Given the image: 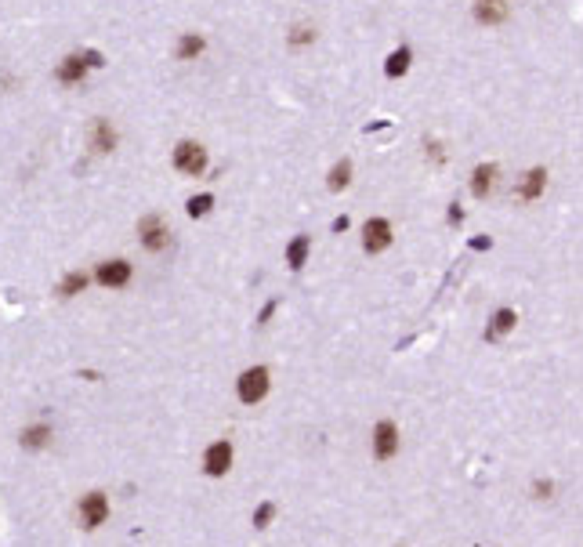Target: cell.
Returning <instances> with one entry per match:
<instances>
[{"instance_id":"12","label":"cell","mask_w":583,"mask_h":547,"mask_svg":"<svg viewBox=\"0 0 583 547\" xmlns=\"http://www.w3.org/2000/svg\"><path fill=\"white\" fill-rule=\"evenodd\" d=\"M493 182H497V167L493 163H482V167H475V178H471V193L482 199L493 189Z\"/></svg>"},{"instance_id":"24","label":"cell","mask_w":583,"mask_h":547,"mask_svg":"<svg viewBox=\"0 0 583 547\" xmlns=\"http://www.w3.org/2000/svg\"><path fill=\"white\" fill-rule=\"evenodd\" d=\"M275 308H279V301H269V304H264V308H261V323H269Z\"/></svg>"},{"instance_id":"11","label":"cell","mask_w":583,"mask_h":547,"mask_svg":"<svg viewBox=\"0 0 583 547\" xmlns=\"http://www.w3.org/2000/svg\"><path fill=\"white\" fill-rule=\"evenodd\" d=\"M514 323H518V315H514L511 308H500L497 315H493V326L486 330V341H497V337H504V334H511Z\"/></svg>"},{"instance_id":"4","label":"cell","mask_w":583,"mask_h":547,"mask_svg":"<svg viewBox=\"0 0 583 547\" xmlns=\"http://www.w3.org/2000/svg\"><path fill=\"white\" fill-rule=\"evenodd\" d=\"M138 236H142L145 250H163L167 247V225H163V218H156V214H149V218H142V225H138Z\"/></svg>"},{"instance_id":"13","label":"cell","mask_w":583,"mask_h":547,"mask_svg":"<svg viewBox=\"0 0 583 547\" xmlns=\"http://www.w3.org/2000/svg\"><path fill=\"white\" fill-rule=\"evenodd\" d=\"M543 185H547V171H543V167H532V171L525 174V185H522V193H518V196H522V199H536V196L543 193Z\"/></svg>"},{"instance_id":"21","label":"cell","mask_w":583,"mask_h":547,"mask_svg":"<svg viewBox=\"0 0 583 547\" xmlns=\"http://www.w3.org/2000/svg\"><path fill=\"white\" fill-rule=\"evenodd\" d=\"M214 207V196L210 193H203V196H193L188 199V214H193V218H203V214H207Z\"/></svg>"},{"instance_id":"14","label":"cell","mask_w":583,"mask_h":547,"mask_svg":"<svg viewBox=\"0 0 583 547\" xmlns=\"http://www.w3.org/2000/svg\"><path fill=\"white\" fill-rule=\"evenodd\" d=\"M308 247H312V239H308V236H297L294 243L286 247V265H290V269H301L304 258H308Z\"/></svg>"},{"instance_id":"19","label":"cell","mask_w":583,"mask_h":547,"mask_svg":"<svg viewBox=\"0 0 583 547\" xmlns=\"http://www.w3.org/2000/svg\"><path fill=\"white\" fill-rule=\"evenodd\" d=\"M203 51V36L199 33H185L182 44H177V58H196Z\"/></svg>"},{"instance_id":"22","label":"cell","mask_w":583,"mask_h":547,"mask_svg":"<svg viewBox=\"0 0 583 547\" xmlns=\"http://www.w3.org/2000/svg\"><path fill=\"white\" fill-rule=\"evenodd\" d=\"M272 515H275V504H261V507H258V515H253V526L264 529V526L272 522Z\"/></svg>"},{"instance_id":"10","label":"cell","mask_w":583,"mask_h":547,"mask_svg":"<svg viewBox=\"0 0 583 547\" xmlns=\"http://www.w3.org/2000/svg\"><path fill=\"white\" fill-rule=\"evenodd\" d=\"M84 76H87V62H84V55L62 58V66H58V80H62V84H76V80H84Z\"/></svg>"},{"instance_id":"23","label":"cell","mask_w":583,"mask_h":547,"mask_svg":"<svg viewBox=\"0 0 583 547\" xmlns=\"http://www.w3.org/2000/svg\"><path fill=\"white\" fill-rule=\"evenodd\" d=\"M312 36H315L312 29H304V25H297V29H294V33H290V44H308V40H312Z\"/></svg>"},{"instance_id":"6","label":"cell","mask_w":583,"mask_h":547,"mask_svg":"<svg viewBox=\"0 0 583 547\" xmlns=\"http://www.w3.org/2000/svg\"><path fill=\"white\" fill-rule=\"evenodd\" d=\"M228 464H232V446H228V442H214V446L207 450V457H203V472L214 475V478L225 475Z\"/></svg>"},{"instance_id":"9","label":"cell","mask_w":583,"mask_h":547,"mask_svg":"<svg viewBox=\"0 0 583 547\" xmlns=\"http://www.w3.org/2000/svg\"><path fill=\"white\" fill-rule=\"evenodd\" d=\"M127 279H131V265H127V261H106V265H98V283H101V287H123Z\"/></svg>"},{"instance_id":"15","label":"cell","mask_w":583,"mask_h":547,"mask_svg":"<svg viewBox=\"0 0 583 547\" xmlns=\"http://www.w3.org/2000/svg\"><path fill=\"white\" fill-rule=\"evenodd\" d=\"M410 47H399V51H391V55H388V62H384V73L388 76H402L406 69H410Z\"/></svg>"},{"instance_id":"18","label":"cell","mask_w":583,"mask_h":547,"mask_svg":"<svg viewBox=\"0 0 583 547\" xmlns=\"http://www.w3.org/2000/svg\"><path fill=\"white\" fill-rule=\"evenodd\" d=\"M84 287H87V276L84 272H69L66 279H62V287H58V297H73V294H80Z\"/></svg>"},{"instance_id":"20","label":"cell","mask_w":583,"mask_h":547,"mask_svg":"<svg viewBox=\"0 0 583 547\" xmlns=\"http://www.w3.org/2000/svg\"><path fill=\"white\" fill-rule=\"evenodd\" d=\"M112 145H116V134L109 131L106 120H98V123H95V149H98V152H109Z\"/></svg>"},{"instance_id":"5","label":"cell","mask_w":583,"mask_h":547,"mask_svg":"<svg viewBox=\"0 0 583 547\" xmlns=\"http://www.w3.org/2000/svg\"><path fill=\"white\" fill-rule=\"evenodd\" d=\"M80 515H84V526H87V529H98V526L109 518V500L101 497V493H87V497L80 500Z\"/></svg>"},{"instance_id":"1","label":"cell","mask_w":583,"mask_h":547,"mask_svg":"<svg viewBox=\"0 0 583 547\" xmlns=\"http://www.w3.org/2000/svg\"><path fill=\"white\" fill-rule=\"evenodd\" d=\"M264 391H269V370H264V366H253V370H247L243 377H239V399H243L247 406L261 402Z\"/></svg>"},{"instance_id":"17","label":"cell","mask_w":583,"mask_h":547,"mask_svg":"<svg viewBox=\"0 0 583 547\" xmlns=\"http://www.w3.org/2000/svg\"><path fill=\"white\" fill-rule=\"evenodd\" d=\"M348 182H351V163H348V160H340L337 167L330 171V182H326V185L334 189V193H340V189H345Z\"/></svg>"},{"instance_id":"2","label":"cell","mask_w":583,"mask_h":547,"mask_svg":"<svg viewBox=\"0 0 583 547\" xmlns=\"http://www.w3.org/2000/svg\"><path fill=\"white\" fill-rule=\"evenodd\" d=\"M174 167L182 174H199L203 167H207V152H203V145H196V142H177Z\"/></svg>"},{"instance_id":"26","label":"cell","mask_w":583,"mask_h":547,"mask_svg":"<svg viewBox=\"0 0 583 547\" xmlns=\"http://www.w3.org/2000/svg\"><path fill=\"white\" fill-rule=\"evenodd\" d=\"M471 247H475V250H489V236H486V239H471Z\"/></svg>"},{"instance_id":"8","label":"cell","mask_w":583,"mask_h":547,"mask_svg":"<svg viewBox=\"0 0 583 547\" xmlns=\"http://www.w3.org/2000/svg\"><path fill=\"white\" fill-rule=\"evenodd\" d=\"M511 15V8H507V0H475V19L486 22V25H497Z\"/></svg>"},{"instance_id":"7","label":"cell","mask_w":583,"mask_h":547,"mask_svg":"<svg viewBox=\"0 0 583 547\" xmlns=\"http://www.w3.org/2000/svg\"><path fill=\"white\" fill-rule=\"evenodd\" d=\"M388 243H391V225H388L384 218L366 221V239H362V247L370 250V254H380Z\"/></svg>"},{"instance_id":"25","label":"cell","mask_w":583,"mask_h":547,"mask_svg":"<svg viewBox=\"0 0 583 547\" xmlns=\"http://www.w3.org/2000/svg\"><path fill=\"white\" fill-rule=\"evenodd\" d=\"M449 221H453V225H456V221H464V210L456 207V203H453V210H449Z\"/></svg>"},{"instance_id":"3","label":"cell","mask_w":583,"mask_h":547,"mask_svg":"<svg viewBox=\"0 0 583 547\" xmlns=\"http://www.w3.org/2000/svg\"><path fill=\"white\" fill-rule=\"evenodd\" d=\"M373 453H377V461H391V457L399 453V428L391 421L377 424V431H373Z\"/></svg>"},{"instance_id":"16","label":"cell","mask_w":583,"mask_h":547,"mask_svg":"<svg viewBox=\"0 0 583 547\" xmlns=\"http://www.w3.org/2000/svg\"><path fill=\"white\" fill-rule=\"evenodd\" d=\"M47 439H51V428H47V424H36V428H29V431H22V446H25V450H40Z\"/></svg>"}]
</instances>
